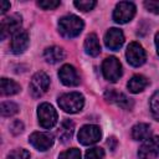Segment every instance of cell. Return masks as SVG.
Wrapping results in <instances>:
<instances>
[{"instance_id": "7", "label": "cell", "mask_w": 159, "mask_h": 159, "mask_svg": "<svg viewBox=\"0 0 159 159\" xmlns=\"http://www.w3.org/2000/svg\"><path fill=\"white\" fill-rule=\"evenodd\" d=\"M29 87H30V92H31L32 97L39 98L47 92V89L50 87V77L42 71L36 72L32 76Z\"/></svg>"}, {"instance_id": "29", "label": "cell", "mask_w": 159, "mask_h": 159, "mask_svg": "<svg viewBox=\"0 0 159 159\" xmlns=\"http://www.w3.org/2000/svg\"><path fill=\"white\" fill-rule=\"evenodd\" d=\"M144 7L148 11L159 15V1L158 0H145L144 1Z\"/></svg>"}, {"instance_id": "15", "label": "cell", "mask_w": 159, "mask_h": 159, "mask_svg": "<svg viewBox=\"0 0 159 159\" xmlns=\"http://www.w3.org/2000/svg\"><path fill=\"white\" fill-rule=\"evenodd\" d=\"M104 43L109 50H113V51L119 50L124 43V35L122 30L117 27L109 29L104 35Z\"/></svg>"}, {"instance_id": "25", "label": "cell", "mask_w": 159, "mask_h": 159, "mask_svg": "<svg viewBox=\"0 0 159 159\" xmlns=\"http://www.w3.org/2000/svg\"><path fill=\"white\" fill-rule=\"evenodd\" d=\"M6 159H30V153L24 148H19L10 152Z\"/></svg>"}, {"instance_id": "19", "label": "cell", "mask_w": 159, "mask_h": 159, "mask_svg": "<svg viewBox=\"0 0 159 159\" xmlns=\"http://www.w3.org/2000/svg\"><path fill=\"white\" fill-rule=\"evenodd\" d=\"M152 135V128L147 123H138L132 128V138L134 140H147Z\"/></svg>"}, {"instance_id": "21", "label": "cell", "mask_w": 159, "mask_h": 159, "mask_svg": "<svg viewBox=\"0 0 159 159\" xmlns=\"http://www.w3.org/2000/svg\"><path fill=\"white\" fill-rule=\"evenodd\" d=\"M73 132H75V124H73V122L70 120V119H65L61 123V125H60V129L57 132V135H58V138H60V140L62 143H66V142H68L72 138Z\"/></svg>"}, {"instance_id": "17", "label": "cell", "mask_w": 159, "mask_h": 159, "mask_svg": "<svg viewBox=\"0 0 159 159\" xmlns=\"http://www.w3.org/2000/svg\"><path fill=\"white\" fill-rule=\"evenodd\" d=\"M148 84H149V81H148L147 77H144L143 75H134L128 81L127 87H128L129 92H132V93H139V92L144 91Z\"/></svg>"}, {"instance_id": "24", "label": "cell", "mask_w": 159, "mask_h": 159, "mask_svg": "<svg viewBox=\"0 0 159 159\" xmlns=\"http://www.w3.org/2000/svg\"><path fill=\"white\" fill-rule=\"evenodd\" d=\"M73 5L78 9V10H81V11H89V10H92L96 5H97V1H94V0H76L75 2H73Z\"/></svg>"}, {"instance_id": "30", "label": "cell", "mask_w": 159, "mask_h": 159, "mask_svg": "<svg viewBox=\"0 0 159 159\" xmlns=\"http://www.w3.org/2000/svg\"><path fill=\"white\" fill-rule=\"evenodd\" d=\"M10 130H11V133L15 134V135L20 134V133L24 130V123H22L21 120H19V119L14 120V122L11 123V125H10Z\"/></svg>"}, {"instance_id": "20", "label": "cell", "mask_w": 159, "mask_h": 159, "mask_svg": "<svg viewBox=\"0 0 159 159\" xmlns=\"http://www.w3.org/2000/svg\"><path fill=\"white\" fill-rule=\"evenodd\" d=\"M0 91L2 96H12L21 91V87L17 82L14 80H9L6 77H2L0 81Z\"/></svg>"}, {"instance_id": "3", "label": "cell", "mask_w": 159, "mask_h": 159, "mask_svg": "<svg viewBox=\"0 0 159 159\" xmlns=\"http://www.w3.org/2000/svg\"><path fill=\"white\" fill-rule=\"evenodd\" d=\"M37 118H39V124L45 129H50L55 127L58 119L56 109L50 103L46 102L41 103L37 107Z\"/></svg>"}, {"instance_id": "5", "label": "cell", "mask_w": 159, "mask_h": 159, "mask_svg": "<svg viewBox=\"0 0 159 159\" xmlns=\"http://www.w3.org/2000/svg\"><path fill=\"white\" fill-rule=\"evenodd\" d=\"M102 73L107 81L117 82L122 76V65L119 60L114 56L107 57L102 62Z\"/></svg>"}, {"instance_id": "23", "label": "cell", "mask_w": 159, "mask_h": 159, "mask_svg": "<svg viewBox=\"0 0 159 159\" xmlns=\"http://www.w3.org/2000/svg\"><path fill=\"white\" fill-rule=\"evenodd\" d=\"M149 106H150V112L153 114V117L159 120V91H157L149 101Z\"/></svg>"}, {"instance_id": "28", "label": "cell", "mask_w": 159, "mask_h": 159, "mask_svg": "<svg viewBox=\"0 0 159 159\" xmlns=\"http://www.w3.org/2000/svg\"><path fill=\"white\" fill-rule=\"evenodd\" d=\"M60 4H61V1H58V0H41V1H37V5L43 10H53V9L58 7Z\"/></svg>"}, {"instance_id": "6", "label": "cell", "mask_w": 159, "mask_h": 159, "mask_svg": "<svg viewBox=\"0 0 159 159\" xmlns=\"http://www.w3.org/2000/svg\"><path fill=\"white\" fill-rule=\"evenodd\" d=\"M22 25V17L19 14H11L10 16H6L2 19L0 25V37L1 40H5L10 35H15L20 31Z\"/></svg>"}, {"instance_id": "16", "label": "cell", "mask_w": 159, "mask_h": 159, "mask_svg": "<svg viewBox=\"0 0 159 159\" xmlns=\"http://www.w3.org/2000/svg\"><path fill=\"white\" fill-rule=\"evenodd\" d=\"M43 58L47 63H57L65 58V51L60 46H50L43 51Z\"/></svg>"}, {"instance_id": "31", "label": "cell", "mask_w": 159, "mask_h": 159, "mask_svg": "<svg viewBox=\"0 0 159 159\" xmlns=\"http://www.w3.org/2000/svg\"><path fill=\"white\" fill-rule=\"evenodd\" d=\"M10 2L9 1H6V0H2L1 2H0V12L1 14H5L7 10H10Z\"/></svg>"}, {"instance_id": "22", "label": "cell", "mask_w": 159, "mask_h": 159, "mask_svg": "<svg viewBox=\"0 0 159 159\" xmlns=\"http://www.w3.org/2000/svg\"><path fill=\"white\" fill-rule=\"evenodd\" d=\"M0 111H1L2 117H11V116H14L19 112V107L14 102H2L1 107H0Z\"/></svg>"}, {"instance_id": "11", "label": "cell", "mask_w": 159, "mask_h": 159, "mask_svg": "<svg viewBox=\"0 0 159 159\" xmlns=\"http://www.w3.org/2000/svg\"><path fill=\"white\" fill-rule=\"evenodd\" d=\"M104 99L123 109H132L134 106V102L132 98H129L127 94L118 92L116 89H107L104 92Z\"/></svg>"}, {"instance_id": "32", "label": "cell", "mask_w": 159, "mask_h": 159, "mask_svg": "<svg viewBox=\"0 0 159 159\" xmlns=\"http://www.w3.org/2000/svg\"><path fill=\"white\" fill-rule=\"evenodd\" d=\"M154 41H155V47H157V53L159 55V32L155 34V37H154Z\"/></svg>"}, {"instance_id": "18", "label": "cell", "mask_w": 159, "mask_h": 159, "mask_svg": "<svg viewBox=\"0 0 159 159\" xmlns=\"http://www.w3.org/2000/svg\"><path fill=\"white\" fill-rule=\"evenodd\" d=\"M84 51L87 55L96 57L99 55L101 52V45H99V40L97 37L96 34H89L87 35L86 40H84Z\"/></svg>"}, {"instance_id": "8", "label": "cell", "mask_w": 159, "mask_h": 159, "mask_svg": "<svg viewBox=\"0 0 159 159\" xmlns=\"http://www.w3.org/2000/svg\"><path fill=\"white\" fill-rule=\"evenodd\" d=\"M101 137H102V130L96 124H86L81 127L77 135L78 142L82 145H92L97 143L101 139Z\"/></svg>"}, {"instance_id": "10", "label": "cell", "mask_w": 159, "mask_h": 159, "mask_svg": "<svg viewBox=\"0 0 159 159\" xmlns=\"http://www.w3.org/2000/svg\"><path fill=\"white\" fill-rule=\"evenodd\" d=\"M159 157V135L147 139L138 150L139 159H157Z\"/></svg>"}, {"instance_id": "13", "label": "cell", "mask_w": 159, "mask_h": 159, "mask_svg": "<svg viewBox=\"0 0 159 159\" xmlns=\"http://www.w3.org/2000/svg\"><path fill=\"white\" fill-rule=\"evenodd\" d=\"M58 77L61 80V82L68 87L78 86L81 82L80 75L72 65H63L58 71Z\"/></svg>"}, {"instance_id": "14", "label": "cell", "mask_w": 159, "mask_h": 159, "mask_svg": "<svg viewBox=\"0 0 159 159\" xmlns=\"http://www.w3.org/2000/svg\"><path fill=\"white\" fill-rule=\"evenodd\" d=\"M29 43H30L29 32L26 30H20L19 32H16L12 36L11 43H10V50L12 53L20 55V53L25 52V50L29 47Z\"/></svg>"}, {"instance_id": "1", "label": "cell", "mask_w": 159, "mask_h": 159, "mask_svg": "<svg viewBox=\"0 0 159 159\" xmlns=\"http://www.w3.org/2000/svg\"><path fill=\"white\" fill-rule=\"evenodd\" d=\"M84 27L83 20L76 15H66L58 20V31L66 39H73L78 36Z\"/></svg>"}, {"instance_id": "27", "label": "cell", "mask_w": 159, "mask_h": 159, "mask_svg": "<svg viewBox=\"0 0 159 159\" xmlns=\"http://www.w3.org/2000/svg\"><path fill=\"white\" fill-rule=\"evenodd\" d=\"M103 157H104V150L102 148L94 147V148H91L86 152L84 159H102Z\"/></svg>"}, {"instance_id": "12", "label": "cell", "mask_w": 159, "mask_h": 159, "mask_svg": "<svg viewBox=\"0 0 159 159\" xmlns=\"http://www.w3.org/2000/svg\"><path fill=\"white\" fill-rule=\"evenodd\" d=\"M29 142L35 149L45 152L53 145V135L46 132H34L29 137Z\"/></svg>"}, {"instance_id": "9", "label": "cell", "mask_w": 159, "mask_h": 159, "mask_svg": "<svg viewBox=\"0 0 159 159\" xmlns=\"http://www.w3.org/2000/svg\"><path fill=\"white\" fill-rule=\"evenodd\" d=\"M125 57H127L128 63L133 67L142 66L147 60L145 51H144L143 46L138 42H130L128 45L127 51H125Z\"/></svg>"}, {"instance_id": "26", "label": "cell", "mask_w": 159, "mask_h": 159, "mask_svg": "<svg viewBox=\"0 0 159 159\" xmlns=\"http://www.w3.org/2000/svg\"><path fill=\"white\" fill-rule=\"evenodd\" d=\"M58 159H81V150L77 148L67 149L58 155Z\"/></svg>"}, {"instance_id": "4", "label": "cell", "mask_w": 159, "mask_h": 159, "mask_svg": "<svg viewBox=\"0 0 159 159\" xmlns=\"http://www.w3.org/2000/svg\"><path fill=\"white\" fill-rule=\"evenodd\" d=\"M135 5L132 1H120L113 10V20L117 24H127L135 15Z\"/></svg>"}, {"instance_id": "2", "label": "cell", "mask_w": 159, "mask_h": 159, "mask_svg": "<svg viewBox=\"0 0 159 159\" xmlns=\"http://www.w3.org/2000/svg\"><path fill=\"white\" fill-rule=\"evenodd\" d=\"M57 102L62 111H65L66 113L73 114L82 111L84 106V97L80 92H70V93L61 94Z\"/></svg>"}]
</instances>
